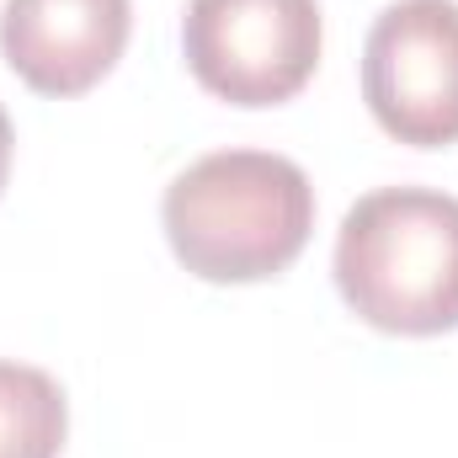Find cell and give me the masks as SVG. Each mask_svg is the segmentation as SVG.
Instances as JSON below:
<instances>
[{
	"label": "cell",
	"mask_w": 458,
	"mask_h": 458,
	"mask_svg": "<svg viewBox=\"0 0 458 458\" xmlns=\"http://www.w3.org/2000/svg\"><path fill=\"white\" fill-rule=\"evenodd\" d=\"M176 261L203 283H261L299 261L315 229V187L272 149H214L192 160L160 203Z\"/></svg>",
	"instance_id": "6da1fadb"
},
{
	"label": "cell",
	"mask_w": 458,
	"mask_h": 458,
	"mask_svg": "<svg viewBox=\"0 0 458 458\" xmlns=\"http://www.w3.org/2000/svg\"><path fill=\"white\" fill-rule=\"evenodd\" d=\"M346 310L389 336H443L458 326V198L437 187H378L336 234Z\"/></svg>",
	"instance_id": "7a4b0ae2"
},
{
	"label": "cell",
	"mask_w": 458,
	"mask_h": 458,
	"mask_svg": "<svg viewBox=\"0 0 458 458\" xmlns=\"http://www.w3.org/2000/svg\"><path fill=\"white\" fill-rule=\"evenodd\" d=\"M320 0H187L182 54L229 107H277L320 64Z\"/></svg>",
	"instance_id": "3957f363"
},
{
	"label": "cell",
	"mask_w": 458,
	"mask_h": 458,
	"mask_svg": "<svg viewBox=\"0 0 458 458\" xmlns=\"http://www.w3.org/2000/svg\"><path fill=\"white\" fill-rule=\"evenodd\" d=\"M362 102L373 123L411 144L458 139V0H394L362 43Z\"/></svg>",
	"instance_id": "277c9868"
},
{
	"label": "cell",
	"mask_w": 458,
	"mask_h": 458,
	"mask_svg": "<svg viewBox=\"0 0 458 458\" xmlns=\"http://www.w3.org/2000/svg\"><path fill=\"white\" fill-rule=\"evenodd\" d=\"M133 0H5L0 54L43 97L91 91L128 48Z\"/></svg>",
	"instance_id": "5b68a950"
},
{
	"label": "cell",
	"mask_w": 458,
	"mask_h": 458,
	"mask_svg": "<svg viewBox=\"0 0 458 458\" xmlns=\"http://www.w3.org/2000/svg\"><path fill=\"white\" fill-rule=\"evenodd\" d=\"M70 405L54 373L32 362H0V458H59Z\"/></svg>",
	"instance_id": "8992f818"
},
{
	"label": "cell",
	"mask_w": 458,
	"mask_h": 458,
	"mask_svg": "<svg viewBox=\"0 0 458 458\" xmlns=\"http://www.w3.org/2000/svg\"><path fill=\"white\" fill-rule=\"evenodd\" d=\"M11 149H16V133H11V117L0 107V192H5V176H11Z\"/></svg>",
	"instance_id": "52a82bcc"
}]
</instances>
